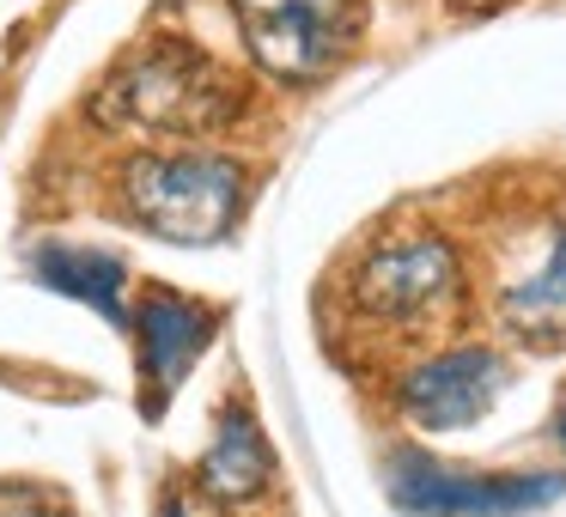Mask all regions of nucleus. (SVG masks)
<instances>
[{
	"label": "nucleus",
	"mask_w": 566,
	"mask_h": 517,
	"mask_svg": "<svg viewBox=\"0 0 566 517\" xmlns=\"http://www.w3.org/2000/svg\"><path fill=\"white\" fill-rule=\"evenodd\" d=\"M244 104V80L226 74L208 50L184 38H153L128 50L98 86V123L153 140H196L213 128H232Z\"/></svg>",
	"instance_id": "f257e3e1"
},
{
	"label": "nucleus",
	"mask_w": 566,
	"mask_h": 517,
	"mask_svg": "<svg viewBox=\"0 0 566 517\" xmlns=\"http://www.w3.org/2000/svg\"><path fill=\"white\" fill-rule=\"evenodd\" d=\"M463 298V256L439 225H384L342 268V310L366 335H427Z\"/></svg>",
	"instance_id": "f03ea898"
},
{
	"label": "nucleus",
	"mask_w": 566,
	"mask_h": 517,
	"mask_svg": "<svg viewBox=\"0 0 566 517\" xmlns=\"http://www.w3.org/2000/svg\"><path fill=\"white\" fill-rule=\"evenodd\" d=\"M116 213L165 244H220L244 220L250 177L226 152H128L116 165Z\"/></svg>",
	"instance_id": "7ed1b4c3"
},
{
	"label": "nucleus",
	"mask_w": 566,
	"mask_h": 517,
	"mask_svg": "<svg viewBox=\"0 0 566 517\" xmlns=\"http://www.w3.org/2000/svg\"><path fill=\"white\" fill-rule=\"evenodd\" d=\"M493 250V317L530 354L566 347V208L512 213L488 238Z\"/></svg>",
	"instance_id": "20e7f679"
},
{
	"label": "nucleus",
	"mask_w": 566,
	"mask_h": 517,
	"mask_svg": "<svg viewBox=\"0 0 566 517\" xmlns=\"http://www.w3.org/2000/svg\"><path fill=\"white\" fill-rule=\"evenodd\" d=\"M232 19L262 74L286 86H317L359 43L366 7L359 0H232Z\"/></svg>",
	"instance_id": "39448f33"
},
{
	"label": "nucleus",
	"mask_w": 566,
	"mask_h": 517,
	"mask_svg": "<svg viewBox=\"0 0 566 517\" xmlns=\"http://www.w3.org/2000/svg\"><path fill=\"white\" fill-rule=\"evenodd\" d=\"M390 493L402 511L420 517H517L530 505L554 499V475H444L432 456L402 451L390 463Z\"/></svg>",
	"instance_id": "423d86ee"
},
{
	"label": "nucleus",
	"mask_w": 566,
	"mask_h": 517,
	"mask_svg": "<svg viewBox=\"0 0 566 517\" xmlns=\"http://www.w3.org/2000/svg\"><path fill=\"white\" fill-rule=\"evenodd\" d=\"M505 359L493 347H444V354L420 359L402 383H396V402L415 426L427 432H457V426H475L505 390Z\"/></svg>",
	"instance_id": "0eeeda50"
},
{
	"label": "nucleus",
	"mask_w": 566,
	"mask_h": 517,
	"mask_svg": "<svg viewBox=\"0 0 566 517\" xmlns=\"http://www.w3.org/2000/svg\"><path fill=\"white\" fill-rule=\"evenodd\" d=\"M213 310L196 298L171 293V286H140L135 305V335H140V383H147V414H165L171 390L184 383V371L201 359V347L213 341Z\"/></svg>",
	"instance_id": "6e6552de"
},
{
	"label": "nucleus",
	"mask_w": 566,
	"mask_h": 517,
	"mask_svg": "<svg viewBox=\"0 0 566 517\" xmlns=\"http://www.w3.org/2000/svg\"><path fill=\"white\" fill-rule=\"evenodd\" d=\"M201 499L213 505H262L274 487V451L262 439V426L250 420V408H226L220 432H213L208 456L196 468Z\"/></svg>",
	"instance_id": "1a4fd4ad"
},
{
	"label": "nucleus",
	"mask_w": 566,
	"mask_h": 517,
	"mask_svg": "<svg viewBox=\"0 0 566 517\" xmlns=\"http://www.w3.org/2000/svg\"><path fill=\"white\" fill-rule=\"evenodd\" d=\"M31 274L43 286H55L62 298H80V305H98L111 323H123V262L111 250H80V244H43L31 256Z\"/></svg>",
	"instance_id": "9d476101"
},
{
	"label": "nucleus",
	"mask_w": 566,
	"mask_h": 517,
	"mask_svg": "<svg viewBox=\"0 0 566 517\" xmlns=\"http://www.w3.org/2000/svg\"><path fill=\"white\" fill-rule=\"evenodd\" d=\"M165 517H184V505H177V499H165Z\"/></svg>",
	"instance_id": "9b49d317"
},
{
	"label": "nucleus",
	"mask_w": 566,
	"mask_h": 517,
	"mask_svg": "<svg viewBox=\"0 0 566 517\" xmlns=\"http://www.w3.org/2000/svg\"><path fill=\"white\" fill-rule=\"evenodd\" d=\"M560 444H566V414H560Z\"/></svg>",
	"instance_id": "f8f14e48"
}]
</instances>
